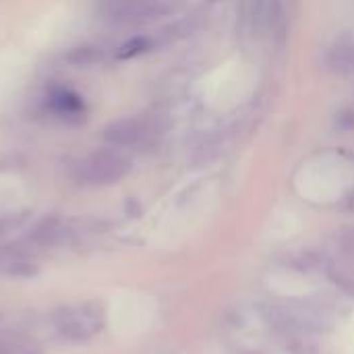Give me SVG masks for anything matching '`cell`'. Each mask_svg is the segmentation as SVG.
I'll list each match as a JSON object with an SVG mask.
<instances>
[{
	"instance_id": "3",
	"label": "cell",
	"mask_w": 354,
	"mask_h": 354,
	"mask_svg": "<svg viewBox=\"0 0 354 354\" xmlns=\"http://www.w3.org/2000/svg\"><path fill=\"white\" fill-rule=\"evenodd\" d=\"M168 127V120L160 114H143V116H131L124 120H118L106 129V139L112 145H139L145 143L158 135H162Z\"/></svg>"
},
{
	"instance_id": "4",
	"label": "cell",
	"mask_w": 354,
	"mask_h": 354,
	"mask_svg": "<svg viewBox=\"0 0 354 354\" xmlns=\"http://www.w3.org/2000/svg\"><path fill=\"white\" fill-rule=\"evenodd\" d=\"M178 8V0H116V15L122 21H153Z\"/></svg>"
},
{
	"instance_id": "2",
	"label": "cell",
	"mask_w": 354,
	"mask_h": 354,
	"mask_svg": "<svg viewBox=\"0 0 354 354\" xmlns=\"http://www.w3.org/2000/svg\"><path fill=\"white\" fill-rule=\"evenodd\" d=\"M131 162L127 156L114 149H97L83 156L75 164V174L79 180L89 185H112L127 176Z\"/></svg>"
},
{
	"instance_id": "6",
	"label": "cell",
	"mask_w": 354,
	"mask_h": 354,
	"mask_svg": "<svg viewBox=\"0 0 354 354\" xmlns=\"http://www.w3.org/2000/svg\"><path fill=\"white\" fill-rule=\"evenodd\" d=\"M328 64L338 75H348L354 71V41L340 39L332 46L328 54Z\"/></svg>"
},
{
	"instance_id": "8",
	"label": "cell",
	"mask_w": 354,
	"mask_h": 354,
	"mask_svg": "<svg viewBox=\"0 0 354 354\" xmlns=\"http://www.w3.org/2000/svg\"><path fill=\"white\" fill-rule=\"evenodd\" d=\"M0 354H35L29 346L15 340H0Z\"/></svg>"
},
{
	"instance_id": "5",
	"label": "cell",
	"mask_w": 354,
	"mask_h": 354,
	"mask_svg": "<svg viewBox=\"0 0 354 354\" xmlns=\"http://www.w3.org/2000/svg\"><path fill=\"white\" fill-rule=\"evenodd\" d=\"M48 108L60 118H79L85 112L83 97L68 87H54L48 95Z\"/></svg>"
},
{
	"instance_id": "1",
	"label": "cell",
	"mask_w": 354,
	"mask_h": 354,
	"mask_svg": "<svg viewBox=\"0 0 354 354\" xmlns=\"http://www.w3.org/2000/svg\"><path fill=\"white\" fill-rule=\"evenodd\" d=\"M104 307L100 303H77V305H66L54 311L50 324L54 334L62 342H87L93 338L102 328H104Z\"/></svg>"
},
{
	"instance_id": "7",
	"label": "cell",
	"mask_w": 354,
	"mask_h": 354,
	"mask_svg": "<svg viewBox=\"0 0 354 354\" xmlns=\"http://www.w3.org/2000/svg\"><path fill=\"white\" fill-rule=\"evenodd\" d=\"M149 46H151V41H149L147 37H135V39L127 41L124 46H120V50H118V58H131V56H137V54H141V52L149 50Z\"/></svg>"
}]
</instances>
